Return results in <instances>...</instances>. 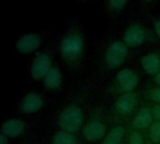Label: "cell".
<instances>
[{
	"instance_id": "8992f818",
	"label": "cell",
	"mask_w": 160,
	"mask_h": 144,
	"mask_svg": "<svg viewBox=\"0 0 160 144\" xmlns=\"http://www.w3.org/2000/svg\"><path fill=\"white\" fill-rule=\"evenodd\" d=\"M123 41L128 48H134L147 43H158L160 40L154 29L149 28L139 21H134L125 29Z\"/></svg>"
},
{
	"instance_id": "44dd1931",
	"label": "cell",
	"mask_w": 160,
	"mask_h": 144,
	"mask_svg": "<svg viewBox=\"0 0 160 144\" xmlns=\"http://www.w3.org/2000/svg\"><path fill=\"white\" fill-rule=\"evenodd\" d=\"M149 19L151 20V22L153 24V29L156 33V35L158 36V37L159 38L160 40V18L158 17H155L150 13H147Z\"/></svg>"
},
{
	"instance_id": "3957f363",
	"label": "cell",
	"mask_w": 160,
	"mask_h": 144,
	"mask_svg": "<svg viewBox=\"0 0 160 144\" xmlns=\"http://www.w3.org/2000/svg\"><path fill=\"white\" fill-rule=\"evenodd\" d=\"M88 89H82L59 112L56 124L59 129L77 133L84 125L83 103L86 99Z\"/></svg>"
},
{
	"instance_id": "5bb4252c",
	"label": "cell",
	"mask_w": 160,
	"mask_h": 144,
	"mask_svg": "<svg viewBox=\"0 0 160 144\" xmlns=\"http://www.w3.org/2000/svg\"><path fill=\"white\" fill-rule=\"evenodd\" d=\"M43 87L47 91L56 92L62 88L63 85V75L57 65H53L50 71L46 74L42 80Z\"/></svg>"
},
{
	"instance_id": "e0dca14e",
	"label": "cell",
	"mask_w": 160,
	"mask_h": 144,
	"mask_svg": "<svg viewBox=\"0 0 160 144\" xmlns=\"http://www.w3.org/2000/svg\"><path fill=\"white\" fill-rule=\"evenodd\" d=\"M142 94L144 101L149 103H160V85L148 83Z\"/></svg>"
},
{
	"instance_id": "ffe728a7",
	"label": "cell",
	"mask_w": 160,
	"mask_h": 144,
	"mask_svg": "<svg viewBox=\"0 0 160 144\" xmlns=\"http://www.w3.org/2000/svg\"><path fill=\"white\" fill-rule=\"evenodd\" d=\"M148 141L152 144H160V123L159 122H155L154 125L152 126L148 136H147Z\"/></svg>"
},
{
	"instance_id": "277c9868",
	"label": "cell",
	"mask_w": 160,
	"mask_h": 144,
	"mask_svg": "<svg viewBox=\"0 0 160 144\" xmlns=\"http://www.w3.org/2000/svg\"><path fill=\"white\" fill-rule=\"evenodd\" d=\"M109 122L107 112L102 105L92 109L89 116L82 128V135L88 142L102 141L109 132Z\"/></svg>"
},
{
	"instance_id": "ac0fdd59",
	"label": "cell",
	"mask_w": 160,
	"mask_h": 144,
	"mask_svg": "<svg viewBox=\"0 0 160 144\" xmlns=\"http://www.w3.org/2000/svg\"><path fill=\"white\" fill-rule=\"evenodd\" d=\"M128 4V1L127 0H109L106 2V9L107 11L112 15L117 16L119 15L127 7Z\"/></svg>"
},
{
	"instance_id": "8fae6325",
	"label": "cell",
	"mask_w": 160,
	"mask_h": 144,
	"mask_svg": "<svg viewBox=\"0 0 160 144\" xmlns=\"http://www.w3.org/2000/svg\"><path fill=\"white\" fill-rule=\"evenodd\" d=\"M42 43V37L36 32L25 33L18 37L15 43L16 51L21 54H29L36 52Z\"/></svg>"
},
{
	"instance_id": "2e32d148",
	"label": "cell",
	"mask_w": 160,
	"mask_h": 144,
	"mask_svg": "<svg viewBox=\"0 0 160 144\" xmlns=\"http://www.w3.org/2000/svg\"><path fill=\"white\" fill-rule=\"evenodd\" d=\"M51 144H82V142L75 133L59 129L52 135Z\"/></svg>"
},
{
	"instance_id": "9a60e30c",
	"label": "cell",
	"mask_w": 160,
	"mask_h": 144,
	"mask_svg": "<svg viewBox=\"0 0 160 144\" xmlns=\"http://www.w3.org/2000/svg\"><path fill=\"white\" fill-rule=\"evenodd\" d=\"M128 133L127 126H115L110 128L108 134L100 144H121L126 140Z\"/></svg>"
},
{
	"instance_id": "9c48e42d",
	"label": "cell",
	"mask_w": 160,
	"mask_h": 144,
	"mask_svg": "<svg viewBox=\"0 0 160 144\" xmlns=\"http://www.w3.org/2000/svg\"><path fill=\"white\" fill-rule=\"evenodd\" d=\"M52 54L50 51H40L36 52L30 66V76L34 81H41L53 66Z\"/></svg>"
},
{
	"instance_id": "5b68a950",
	"label": "cell",
	"mask_w": 160,
	"mask_h": 144,
	"mask_svg": "<svg viewBox=\"0 0 160 144\" xmlns=\"http://www.w3.org/2000/svg\"><path fill=\"white\" fill-rule=\"evenodd\" d=\"M141 82V75L138 70L132 67L120 69L106 88V93L115 98L136 91Z\"/></svg>"
},
{
	"instance_id": "cb8c5ba5",
	"label": "cell",
	"mask_w": 160,
	"mask_h": 144,
	"mask_svg": "<svg viewBox=\"0 0 160 144\" xmlns=\"http://www.w3.org/2000/svg\"><path fill=\"white\" fill-rule=\"evenodd\" d=\"M0 144H9V139L0 134Z\"/></svg>"
},
{
	"instance_id": "d4e9b609",
	"label": "cell",
	"mask_w": 160,
	"mask_h": 144,
	"mask_svg": "<svg viewBox=\"0 0 160 144\" xmlns=\"http://www.w3.org/2000/svg\"><path fill=\"white\" fill-rule=\"evenodd\" d=\"M146 144H152V143H151V142H150L148 141V139H147V142H146Z\"/></svg>"
},
{
	"instance_id": "30bf717a",
	"label": "cell",
	"mask_w": 160,
	"mask_h": 144,
	"mask_svg": "<svg viewBox=\"0 0 160 144\" xmlns=\"http://www.w3.org/2000/svg\"><path fill=\"white\" fill-rule=\"evenodd\" d=\"M44 97L36 91L26 93L19 103V110L23 114H33L39 112L45 106Z\"/></svg>"
},
{
	"instance_id": "484cf974",
	"label": "cell",
	"mask_w": 160,
	"mask_h": 144,
	"mask_svg": "<svg viewBox=\"0 0 160 144\" xmlns=\"http://www.w3.org/2000/svg\"><path fill=\"white\" fill-rule=\"evenodd\" d=\"M125 141H126V140H125ZM121 144H126V142H124L123 143H121Z\"/></svg>"
},
{
	"instance_id": "7c38bea8",
	"label": "cell",
	"mask_w": 160,
	"mask_h": 144,
	"mask_svg": "<svg viewBox=\"0 0 160 144\" xmlns=\"http://www.w3.org/2000/svg\"><path fill=\"white\" fill-rule=\"evenodd\" d=\"M26 123L20 118H9L3 122L1 126V134L8 139H16L24 134Z\"/></svg>"
},
{
	"instance_id": "7a4b0ae2",
	"label": "cell",
	"mask_w": 160,
	"mask_h": 144,
	"mask_svg": "<svg viewBox=\"0 0 160 144\" xmlns=\"http://www.w3.org/2000/svg\"><path fill=\"white\" fill-rule=\"evenodd\" d=\"M142 94L137 90L116 97L112 106L107 112L110 126L128 127L142 103Z\"/></svg>"
},
{
	"instance_id": "52a82bcc",
	"label": "cell",
	"mask_w": 160,
	"mask_h": 144,
	"mask_svg": "<svg viewBox=\"0 0 160 144\" xmlns=\"http://www.w3.org/2000/svg\"><path fill=\"white\" fill-rule=\"evenodd\" d=\"M128 54L129 48L123 41V39L112 40L107 45L103 53L102 62L104 67L108 70L118 68L126 62L128 57Z\"/></svg>"
},
{
	"instance_id": "ba28073f",
	"label": "cell",
	"mask_w": 160,
	"mask_h": 144,
	"mask_svg": "<svg viewBox=\"0 0 160 144\" xmlns=\"http://www.w3.org/2000/svg\"><path fill=\"white\" fill-rule=\"evenodd\" d=\"M155 122L156 120L154 117L151 103L143 100L136 114L131 119L127 127L128 129L136 130L147 138L148 133Z\"/></svg>"
},
{
	"instance_id": "603a6c76",
	"label": "cell",
	"mask_w": 160,
	"mask_h": 144,
	"mask_svg": "<svg viewBox=\"0 0 160 144\" xmlns=\"http://www.w3.org/2000/svg\"><path fill=\"white\" fill-rule=\"evenodd\" d=\"M152 83L157 84V85H160V72L158 73L156 76L152 77Z\"/></svg>"
},
{
	"instance_id": "6da1fadb",
	"label": "cell",
	"mask_w": 160,
	"mask_h": 144,
	"mask_svg": "<svg viewBox=\"0 0 160 144\" xmlns=\"http://www.w3.org/2000/svg\"><path fill=\"white\" fill-rule=\"evenodd\" d=\"M85 40L82 26L72 22L63 34L59 43V52L65 65L72 71H77L83 61Z\"/></svg>"
},
{
	"instance_id": "4fadbf2b",
	"label": "cell",
	"mask_w": 160,
	"mask_h": 144,
	"mask_svg": "<svg viewBox=\"0 0 160 144\" xmlns=\"http://www.w3.org/2000/svg\"><path fill=\"white\" fill-rule=\"evenodd\" d=\"M140 64L142 69L154 77L160 72V49L151 51L141 57Z\"/></svg>"
},
{
	"instance_id": "7402d4cb",
	"label": "cell",
	"mask_w": 160,
	"mask_h": 144,
	"mask_svg": "<svg viewBox=\"0 0 160 144\" xmlns=\"http://www.w3.org/2000/svg\"><path fill=\"white\" fill-rule=\"evenodd\" d=\"M155 120L160 123V103H151Z\"/></svg>"
},
{
	"instance_id": "d6986e66",
	"label": "cell",
	"mask_w": 160,
	"mask_h": 144,
	"mask_svg": "<svg viewBox=\"0 0 160 144\" xmlns=\"http://www.w3.org/2000/svg\"><path fill=\"white\" fill-rule=\"evenodd\" d=\"M125 142H126V144H146L147 138L136 130L128 129Z\"/></svg>"
}]
</instances>
